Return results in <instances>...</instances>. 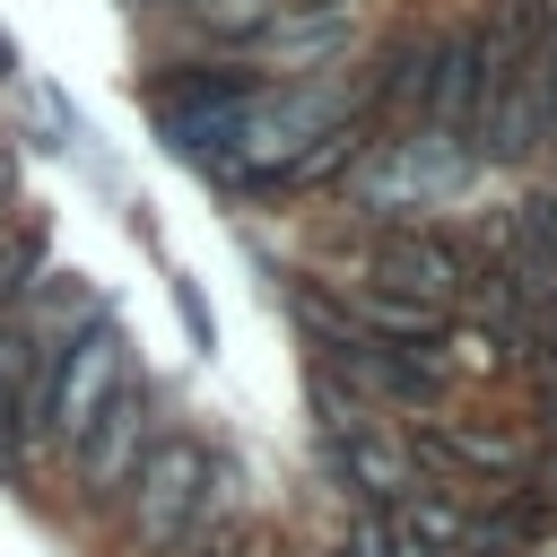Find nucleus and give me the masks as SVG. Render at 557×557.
I'll return each mask as SVG.
<instances>
[{
  "mask_svg": "<svg viewBox=\"0 0 557 557\" xmlns=\"http://www.w3.org/2000/svg\"><path fill=\"white\" fill-rule=\"evenodd\" d=\"M131 505V548L139 557H191L226 522V461L200 435H157L122 487Z\"/></svg>",
  "mask_w": 557,
  "mask_h": 557,
  "instance_id": "f257e3e1",
  "label": "nucleus"
},
{
  "mask_svg": "<svg viewBox=\"0 0 557 557\" xmlns=\"http://www.w3.org/2000/svg\"><path fill=\"white\" fill-rule=\"evenodd\" d=\"M131 383V357H122V331L113 322H87L70 348H61V366H52V383H44V409H35V435L44 444H78L96 418H104V400Z\"/></svg>",
  "mask_w": 557,
  "mask_h": 557,
  "instance_id": "f03ea898",
  "label": "nucleus"
},
{
  "mask_svg": "<svg viewBox=\"0 0 557 557\" xmlns=\"http://www.w3.org/2000/svg\"><path fill=\"white\" fill-rule=\"evenodd\" d=\"M470 278H479V252H470L461 235H444V226H392V235L374 244V261H366V287L418 296V305H435V313H453V305L470 296Z\"/></svg>",
  "mask_w": 557,
  "mask_h": 557,
  "instance_id": "7ed1b4c3",
  "label": "nucleus"
},
{
  "mask_svg": "<svg viewBox=\"0 0 557 557\" xmlns=\"http://www.w3.org/2000/svg\"><path fill=\"white\" fill-rule=\"evenodd\" d=\"M148 444H157V409H148L139 383H122V392L104 400V418L70 444V453H78V496H87V505H122V487H131V470H139Z\"/></svg>",
  "mask_w": 557,
  "mask_h": 557,
  "instance_id": "20e7f679",
  "label": "nucleus"
},
{
  "mask_svg": "<svg viewBox=\"0 0 557 557\" xmlns=\"http://www.w3.org/2000/svg\"><path fill=\"white\" fill-rule=\"evenodd\" d=\"M409 453H418V470H461V479H487V487L531 470V444L496 418H426L409 435Z\"/></svg>",
  "mask_w": 557,
  "mask_h": 557,
  "instance_id": "39448f33",
  "label": "nucleus"
},
{
  "mask_svg": "<svg viewBox=\"0 0 557 557\" xmlns=\"http://www.w3.org/2000/svg\"><path fill=\"white\" fill-rule=\"evenodd\" d=\"M496 278L522 296V305H557V200L548 191H531V200H513V218H505V235H496Z\"/></svg>",
  "mask_w": 557,
  "mask_h": 557,
  "instance_id": "423d86ee",
  "label": "nucleus"
},
{
  "mask_svg": "<svg viewBox=\"0 0 557 557\" xmlns=\"http://www.w3.org/2000/svg\"><path fill=\"white\" fill-rule=\"evenodd\" d=\"M331 479H348V496H357V505L392 513V505L418 487V453L366 418V426H339V435H331Z\"/></svg>",
  "mask_w": 557,
  "mask_h": 557,
  "instance_id": "0eeeda50",
  "label": "nucleus"
},
{
  "mask_svg": "<svg viewBox=\"0 0 557 557\" xmlns=\"http://www.w3.org/2000/svg\"><path fill=\"white\" fill-rule=\"evenodd\" d=\"M548 26H557V17H548V0H496V9L470 26V35H479V78H487V96H496L513 70H531V61H540Z\"/></svg>",
  "mask_w": 557,
  "mask_h": 557,
  "instance_id": "6e6552de",
  "label": "nucleus"
},
{
  "mask_svg": "<svg viewBox=\"0 0 557 557\" xmlns=\"http://www.w3.org/2000/svg\"><path fill=\"white\" fill-rule=\"evenodd\" d=\"M44 278V235L35 226H0V313H17Z\"/></svg>",
  "mask_w": 557,
  "mask_h": 557,
  "instance_id": "1a4fd4ad",
  "label": "nucleus"
},
{
  "mask_svg": "<svg viewBox=\"0 0 557 557\" xmlns=\"http://www.w3.org/2000/svg\"><path fill=\"white\" fill-rule=\"evenodd\" d=\"M331 557H400V531H392V513H374V505H348V513H339V531H331Z\"/></svg>",
  "mask_w": 557,
  "mask_h": 557,
  "instance_id": "9d476101",
  "label": "nucleus"
},
{
  "mask_svg": "<svg viewBox=\"0 0 557 557\" xmlns=\"http://www.w3.org/2000/svg\"><path fill=\"white\" fill-rule=\"evenodd\" d=\"M191 17H200V35L244 44V35H261V26L278 17V0H191Z\"/></svg>",
  "mask_w": 557,
  "mask_h": 557,
  "instance_id": "9b49d317",
  "label": "nucleus"
},
{
  "mask_svg": "<svg viewBox=\"0 0 557 557\" xmlns=\"http://www.w3.org/2000/svg\"><path fill=\"white\" fill-rule=\"evenodd\" d=\"M278 548H287L278 531H261V522H235V513H226V522H218L191 557H278Z\"/></svg>",
  "mask_w": 557,
  "mask_h": 557,
  "instance_id": "f8f14e48",
  "label": "nucleus"
},
{
  "mask_svg": "<svg viewBox=\"0 0 557 557\" xmlns=\"http://www.w3.org/2000/svg\"><path fill=\"white\" fill-rule=\"evenodd\" d=\"M540 357H548V374H557V305L540 313Z\"/></svg>",
  "mask_w": 557,
  "mask_h": 557,
  "instance_id": "ddd939ff",
  "label": "nucleus"
},
{
  "mask_svg": "<svg viewBox=\"0 0 557 557\" xmlns=\"http://www.w3.org/2000/svg\"><path fill=\"white\" fill-rule=\"evenodd\" d=\"M9 200H17V165H9V148H0V218H9Z\"/></svg>",
  "mask_w": 557,
  "mask_h": 557,
  "instance_id": "4468645a",
  "label": "nucleus"
},
{
  "mask_svg": "<svg viewBox=\"0 0 557 557\" xmlns=\"http://www.w3.org/2000/svg\"><path fill=\"white\" fill-rule=\"evenodd\" d=\"M278 9H296V17H322V9H348V0H278Z\"/></svg>",
  "mask_w": 557,
  "mask_h": 557,
  "instance_id": "2eb2a0df",
  "label": "nucleus"
},
{
  "mask_svg": "<svg viewBox=\"0 0 557 557\" xmlns=\"http://www.w3.org/2000/svg\"><path fill=\"white\" fill-rule=\"evenodd\" d=\"M139 9H157V0H139Z\"/></svg>",
  "mask_w": 557,
  "mask_h": 557,
  "instance_id": "dca6fc26",
  "label": "nucleus"
}]
</instances>
